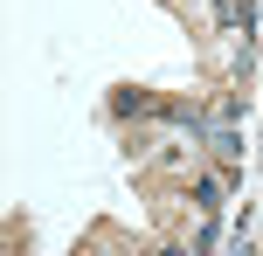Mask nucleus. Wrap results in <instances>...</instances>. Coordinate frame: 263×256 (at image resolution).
<instances>
[{
    "mask_svg": "<svg viewBox=\"0 0 263 256\" xmlns=\"http://www.w3.org/2000/svg\"><path fill=\"white\" fill-rule=\"evenodd\" d=\"M111 111H118V118H153L159 97H145V90H118V97H111Z\"/></svg>",
    "mask_w": 263,
    "mask_h": 256,
    "instance_id": "nucleus-1",
    "label": "nucleus"
},
{
    "mask_svg": "<svg viewBox=\"0 0 263 256\" xmlns=\"http://www.w3.org/2000/svg\"><path fill=\"white\" fill-rule=\"evenodd\" d=\"M194 201L215 215V208H222V180H215V173H201V180H194Z\"/></svg>",
    "mask_w": 263,
    "mask_h": 256,
    "instance_id": "nucleus-2",
    "label": "nucleus"
}]
</instances>
